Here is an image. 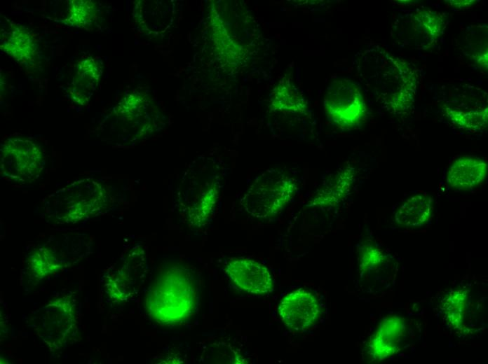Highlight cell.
<instances>
[{
    "label": "cell",
    "instance_id": "cell-1",
    "mask_svg": "<svg viewBox=\"0 0 488 364\" xmlns=\"http://www.w3.org/2000/svg\"><path fill=\"white\" fill-rule=\"evenodd\" d=\"M107 201V192L100 183L92 178H85L56 190L47 197L44 204L54 218L70 223L97 214Z\"/></svg>",
    "mask_w": 488,
    "mask_h": 364
},
{
    "label": "cell",
    "instance_id": "cell-2",
    "mask_svg": "<svg viewBox=\"0 0 488 364\" xmlns=\"http://www.w3.org/2000/svg\"><path fill=\"white\" fill-rule=\"evenodd\" d=\"M295 183L281 171L271 169L259 176L241 200L246 212L257 218L279 214L295 192Z\"/></svg>",
    "mask_w": 488,
    "mask_h": 364
},
{
    "label": "cell",
    "instance_id": "cell-3",
    "mask_svg": "<svg viewBox=\"0 0 488 364\" xmlns=\"http://www.w3.org/2000/svg\"><path fill=\"white\" fill-rule=\"evenodd\" d=\"M44 167L41 148L21 137L8 139L1 148V175L12 181L26 183L39 177Z\"/></svg>",
    "mask_w": 488,
    "mask_h": 364
},
{
    "label": "cell",
    "instance_id": "cell-4",
    "mask_svg": "<svg viewBox=\"0 0 488 364\" xmlns=\"http://www.w3.org/2000/svg\"><path fill=\"white\" fill-rule=\"evenodd\" d=\"M324 108L327 118L343 128L360 125L366 113V105L360 86L349 79L332 81L327 88Z\"/></svg>",
    "mask_w": 488,
    "mask_h": 364
},
{
    "label": "cell",
    "instance_id": "cell-5",
    "mask_svg": "<svg viewBox=\"0 0 488 364\" xmlns=\"http://www.w3.org/2000/svg\"><path fill=\"white\" fill-rule=\"evenodd\" d=\"M278 311L283 323L296 331H304L311 328L320 313L317 298L302 288L285 295L280 301Z\"/></svg>",
    "mask_w": 488,
    "mask_h": 364
},
{
    "label": "cell",
    "instance_id": "cell-6",
    "mask_svg": "<svg viewBox=\"0 0 488 364\" xmlns=\"http://www.w3.org/2000/svg\"><path fill=\"white\" fill-rule=\"evenodd\" d=\"M231 282L240 290L251 294L271 292L273 281L269 269L263 264L248 258H234L225 268Z\"/></svg>",
    "mask_w": 488,
    "mask_h": 364
},
{
    "label": "cell",
    "instance_id": "cell-7",
    "mask_svg": "<svg viewBox=\"0 0 488 364\" xmlns=\"http://www.w3.org/2000/svg\"><path fill=\"white\" fill-rule=\"evenodd\" d=\"M487 171V163L480 158L461 157L449 167L447 174V183L452 188L471 189L483 182Z\"/></svg>",
    "mask_w": 488,
    "mask_h": 364
},
{
    "label": "cell",
    "instance_id": "cell-8",
    "mask_svg": "<svg viewBox=\"0 0 488 364\" xmlns=\"http://www.w3.org/2000/svg\"><path fill=\"white\" fill-rule=\"evenodd\" d=\"M433 199L425 195H416L406 200L395 214L400 225L418 227L428 222L433 210Z\"/></svg>",
    "mask_w": 488,
    "mask_h": 364
},
{
    "label": "cell",
    "instance_id": "cell-9",
    "mask_svg": "<svg viewBox=\"0 0 488 364\" xmlns=\"http://www.w3.org/2000/svg\"><path fill=\"white\" fill-rule=\"evenodd\" d=\"M273 104L280 111H301L305 108L304 99L287 83H280L274 92Z\"/></svg>",
    "mask_w": 488,
    "mask_h": 364
},
{
    "label": "cell",
    "instance_id": "cell-10",
    "mask_svg": "<svg viewBox=\"0 0 488 364\" xmlns=\"http://www.w3.org/2000/svg\"><path fill=\"white\" fill-rule=\"evenodd\" d=\"M447 115L455 124L468 130L480 129L487 123V108L464 112L446 108Z\"/></svg>",
    "mask_w": 488,
    "mask_h": 364
},
{
    "label": "cell",
    "instance_id": "cell-11",
    "mask_svg": "<svg viewBox=\"0 0 488 364\" xmlns=\"http://www.w3.org/2000/svg\"><path fill=\"white\" fill-rule=\"evenodd\" d=\"M8 54L18 59H25L34 50L33 41L29 35L21 29L13 31L3 48Z\"/></svg>",
    "mask_w": 488,
    "mask_h": 364
},
{
    "label": "cell",
    "instance_id": "cell-12",
    "mask_svg": "<svg viewBox=\"0 0 488 364\" xmlns=\"http://www.w3.org/2000/svg\"><path fill=\"white\" fill-rule=\"evenodd\" d=\"M69 8L68 20L78 26L89 24L95 15L94 4L90 1H74Z\"/></svg>",
    "mask_w": 488,
    "mask_h": 364
},
{
    "label": "cell",
    "instance_id": "cell-13",
    "mask_svg": "<svg viewBox=\"0 0 488 364\" xmlns=\"http://www.w3.org/2000/svg\"><path fill=\"white\" fill-rule=\"evenodd\" d=\"M451 4L454 6H458L460 8H463V5H464V8L469 6L470 5L474 4L475 1H450Z\"/></svg>",
    "mask_w": 488,
    "mask_h": 364
}]
</instances>
